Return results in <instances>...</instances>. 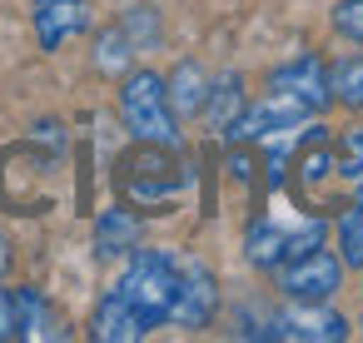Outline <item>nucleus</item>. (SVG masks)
Listing matches in <instances>:
<instances>
[{
    "label": "nucleus",
    "mask_w": 363,
    "mask_h": 343,
    "mask_svg": "<svg viewBox=\"0 0 363 343\" xmlns=\"http://www.w3.org/2000/svg\"><path fill=\"white\" fill-rule=\"evenodd\" d=\"M219 308V279L199 264V259H179V283H174V303L169 318L179 328H204Z\"/></svg>",
    "instance_id": "nucleus-5"
},
{
    "label": "nucleus",
    "mask_w": 363,
    "mask_h": 343,
    "mask_svg": "<svg viewBox=\"0 0 363 343\" xmlns=\"http://www.w3.org/2000/svg\"><path fill=\"white\" fill-rule=\"evenodd\" d=\"M174 283H179V259H169V254H160V249H130V264H125V274H120L115 288L125 293V303H130L150 328H160V323L169 318Z\"/></svg>",
    "instance_id": "nucleus-3"
},
{
    "label": "nucleus",
    "mask_w": 363,
    "mask_h": 343,
    "mask_svg": "<svg viewBox=\"0 0 363 343\" xmlns=\"http://www.w3.org/2000/svg\"><path fill=\"white\" fill-rule=\"evenodd\" d=\"M11 293H16V338H65V323L40 288H11Z\"/></svg>",
    "instance_id": "nucleus-11"
},
{
    "label": "nucleus",
    "mask_w": 363,
    "mask_h": 343,
    "mask_svg": "<svg viewBox=\"0 0 363 343\" xmlns=\"http://www.w3.org/2000/svg\"><path fill=\"white\" fill-rule=\"evenodd\" d=\"M120 194L130 199V204H145V209H155V204H169L184 184H189V174H184V164L174 159V150L169 145H145V140H135V150L120 159Z\"/></svg>",
    "instance_id": "nucleus-2"
},
{
    "label": "nucleus",
    "mask_w": 363,
    "mask_h": 343,
    "mask_svg": "<svg viewBox=\"0 0 363 343\" xmlns=\"http://www.w3.org/2000/svg\"><path fill=\"white\" fill-rule=\"evenodd\" d=\"M279 288L294 303H328L343 288V259L328 254L323 244H313V249H303V254L279 264Z\"/></svg>",
    "instance_id": "nucleus-4"
},
{
    "label": "nucleus",
    "mask_w": 363,
    "mask_h": 343,
    "mask_svg": "<svg viewBox=\"0 0 363 343\" xmlns=\"http://www.w3.org/2000/svg\"><path fill=\"white\" fill-rule=\"evenodd\" d=\"M269 85H274V90H289V95H294V100H303L313 115L333 100V95H328V70H323V60H318V55H298V60H289L284 70H274V75H269Z\"/></svg>",
    "instance_id": "nucleus-8"
},
{
    "label": "nucleus",
    "mask_w": 363,
    "mask_h": 343,
    "mask_svg": "<svg viewBox=\"0 0 363 343\" xmlns=\"http://www.w3.org/2000/svg\"><path fill=\"white\" fill-rule=\"evenodd\" d=\"M338 259L343 264H353V269H363V204H348L343 209V219H338Z\"/></svg>",
    "instance_id": "nucleus-17"
},
{
    "label": "nucleus",
    "mask_w": 363,
    "mask_h": 343,
    "mask_svg": "<svg viewBox=\"0 0 363 343\" xmlns=\"http://www.w3.org/2000/svg\"><path fill=\"white\" fill-rule=\"evenodd\" d=\"M333 30L348 35L353 45H363V0H338L333 6Z\"/></svg>",
    "instance_id": "nucleus-20"
},
{
    "label": "nucleus",
    "mask_w": 363,
    "mask_h": 343,
    "mask_svg": "<svg viewBox=\"0 0 363 343\" xmlns=\"http://www.w3.org/2000/svg\"><path fill=\"white\" fill-rule=\"evenodd\" d=\"M219 135H229V125L244 115V90H239V75H224L219 85H209V95H204V110H199Z\"/></svg>",
    "instance_id": "nucleus-13"
},
{
    "label": "nucleus",
    "mask_w": 363,
    "mask_h": 343,
    "mask_svg": "<svg viewBox=\"0 0 363 343\" xmlns=\"http://www.w3.org/2000/svg\"><path fill=\"white\" fill-rule=\"evenodd\" d=\"M140 234H145V224H140V214L135 209H105L100 219H95V254L100 259H125L130 249H140Z\"/></svg>",
    "instance_id": "nucleus-10"
},
{
    "label": "nucleus",
    "mask_w": 363,
    "mask_h": 343,
    "mask_svg": "<svg viewBox=\"0 0 363 343\" xmlns=\"http://www.w3.org/2000/svg\"><path fill=\"white\" fill-rule=\"evenodd\" d=\"M328 95L348 110H363V60H343L328 70Z\"/></svg>",
    "instance_id": "nucleus-16"
},
{
    "label": "nucleus",
    "mask_w": 363,
    "mask_h": 343,
    "mask_svg": "<svg viewBox=\"0 0 363 343\" xmlns=\"http://www.w3.org/2000/svg\"><path fill=\"white\" fill-rule=\"evenodd\" d=\"M30 21H35L40 50H60L65 40H75L80 30H90V6H85V0H35Z\"/></svg>",
    "instance_id": "nucleus-7"
},
{
    "label": "nucleus",
    "mask_w": 363,
    "mask_h": 343,
    "mask_svg": "<svg viewBox=\"0 0 363 343\" xmlns=\"http://www.w3.org/2000/svg\"><path fill=\"white\" fill-rule=\"evenodd\" d=\"M204 95H209V75L199 70V60H179L174 75L164 80V100L174 110V120H189L204 110Z\"/></svg>",
    "instance_id": "nucleus-12"
},
{
    "label": "nucleus",
    "mask_w": 363,
    "mask_h": 343,
    "mask_svg": "<svg viewBox=\"0 0 363 343\" xmlns=\"http://www.w3.org/2000/svg\"><path fill=\"white\" fill-rule=\"evenodd\" d=\"M333 174H338V169H333V150H328L323 140H318V145H308V150L298 154V189H303L308 199H313V194H318V184H323V179H333Z\"/></svg>",
    "instance_id": "nucleus-15"
},
{
    "label": "nucleus",
    "mask_w": 363,
    "mask_h": 343,
    "mask_svg": "<svg viewBox=\"0 0 363 343\" xmlns=\"http://www.w3.org/2000/svg\"><path fill=\"white\" fill-rule=\"evenodd\" d=\"M130 60H135V40L125 35V26L100 30V40H95V70L100 75H125Z\"/></svg>",
    "instance_id": "nucleus-14"
},
{
    "label": "nucleus",
    "mask_w": 363,
    "mask_h": 343,
    "mask_svg": "<svg viewBox=\"0 0 363 343\" xmlns=\"http://www.w3.org/2000/svg\"><path fill=\"white\" fill-rule=\"evenodd\" d=\"M333 169H338L343 179H363V125L348 130V135L338 140V150H333Z\"/></svg>",
    "instance_id": "nucleus-18"
},
{
    "label": "nucleus",
    "mask_w": 363,
    "mask_h": 343,
    "mask_svg": "<svg viewBox=\"0 0 363 343\" xmlns=\"http://www.w3.org/2000/svg\"><path fill=\"white\" fill-rule=\"evenodd\" d=\"M11 269V239H6V229H0V274Z\"/></svg>",
    "instance_id": "nucleus-22"
},
{
    "label": "nucleus",
    "mask_w": 363,
    "mask_h": 343,
    "mask_svg": "<svg viewBox=\"0 0 363 343\" xmlns=\"http://www.w3.org/2000/svg\"><path fill=\"white\" fill-rule=\"evenodd\" d=\"M269 338H298V343H338L348 338L343 313L323 308V303H294L284 313H269Z\"/></svg>",
    "instance_id": "nucleus-6"
},
{
    "label": "nucleus",
    "mask_w": 363,
    "mask_h": 343,
    "mask_svg": "<svg viewBox=\"0 0 363 343\" xmlns=\"http://www.w3.org/2000/svg\"><path fill=\"white\" fill-rule=\"evenodd\" d=\"M145 333H150V323L125 303V293H120V288H110V293L95 303L90 338H100V343H140Z\"/></svg>",
    "instance_id": "nucleus-9"
},
{
    "label": "nucleus",
    "mask_w": 363,
    "mask_h": 343,
    "mask_svg": "<svg viewBox=\"0 0 363 343\" xmlns=\"http://www.w3.org/2000/svg\"><path fill=\"white\" fill-rule=\"evenodd\" d=\"M6 338H16V293L0 288V343Z\"/></svg>",
    "instance_id": "nucleus-21"
},
{
    "label": "nucleus",
    "mask_w": 363,
    "mask_h": 343,
    "mask_svg": "<svg viewBox=\"0 0 363 343\" xmlns=\"http://www.w3.org/2000/svg\"><path fill=\"white\" fill-rule=\"evenodd\" d=\"M120 120L130 130V140H145V145H169L179 150V120L164 100V80L155 70H125V85H120Z\"/></svg>",
    "instance_id": "nucleus-1"
},
{
    "label": "nucleus",
    "mask_w": 363,
    "mask_h": 343,
    "mask_svg": "<svg viewBox=\"0 0 363 343\" xmlns=\"http://www.w3.org/2000/svg\"><path fill=\"white\" fill-rule=\"evenodd\" d=\"M125 35L135 40V50H150L155 40H160V21H155V11L150 6H135V11H125Z\"/></svg>",
    "instance_id": "nucleus-19"
}]
</instances>
